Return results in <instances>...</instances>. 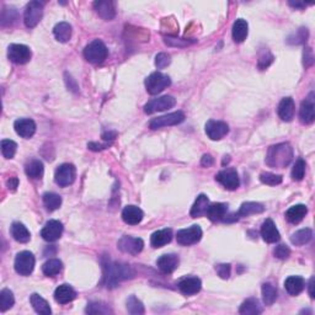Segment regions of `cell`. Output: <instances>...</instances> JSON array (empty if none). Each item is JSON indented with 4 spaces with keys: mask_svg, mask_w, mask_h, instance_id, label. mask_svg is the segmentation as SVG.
I'll list each match as a JSON object with an SVG mask.
<instances>
[{
    "mask_svg": "<svg viewBox=\"0 0 315 315\" xmlns=\"http://www.w3.org/2000/svg\"><path fill=\"white\" fill-rule=\"evenodd\" d=\"M103 270H105V285L108 288H115L121 281L132 278L134 274L129 265L110 261V260L103 264Z\"/></svg>",
    "mask_w": 315,
    "mask_h": 315,
    "instance_id": "1",
    "label": "cell"
},
{
    "mask_svg": "<svg viewBox=\"0 0 315 315\" xmlns=\"http://www.w3.org/2000/svg\"><path fill=\"white\" fill-rule=\"evenodd\" d=\"M293 159V148L288 143H279L268 148L266 164L271 167H286Z\"/></svg>",
    "mask_w": 315,
    "mask_h": 315,
    "instance_id": "2",
    "label": "cell"
},
{
    "mask_svg": "<svg viewBox=\"0 0 315 315\" xmlns=\"http://www.w3.org/2000/svg\"><path fill=\"white\" fill-rule=\"evenodd\" d=\"M108 47L100 40H94L84 50V57L92 64H100V63L105 62V59L108 58Z\"/></svg>",
    "mask_w": 315,
    "mask_h": 315,
    "instance_id": "3",
    "label": "cell"
},
{
    "mask_svg": "<svg viewBox=\"0 0 315 315\" xmlns=\"http://www.w3.org/2000/svg\"><path fill=\"white\" fill-rule=\"evenodd\" d=\"M170 84H171V80L167 75L160 72H155L146 79V89L150 95H157L165 90L167 86H170Z\"/></svg>",
    "mask_w": 315,
    "mask_h": 315,
    "instance_id": "4",
    "label": "cell"
},
{
    "mask_svg": "<svg viewBox=\"0 0 315 315\" xmlns=\"http://www.w3.org/2000/svg\"><path fill=\"white\" fill-rule=\"evenodd\" d=\"M36 260L32 253L30 251H21L15 257V271L21 276H30L33 272Z\"/></svg>",
    "mask_w": 315,
    "mask_h": 315,
    "instance_id": "5",
    "label": "cell"
},
{
    "mask_svg": "<svg viewBox=\"0 0 315 315\" xmlns=\"http://www.w3.org/2000/svg\"><path fill=\"white\" fill-rule=\"evenodd\" d=\"M43 16V3L30 2L26 5L24 13V22L27 28L36 27Z\"/></svg>",
    "mask_w": 315,
    "mask_h": 315,
    "instance_id": "6",
    "label": "cell"
},
{
    "mask_svg": "<svg viewBox=\"0 0 315 315\" xmlns=\"http://www.w3.org/2000/svg\"><path fill=\"white\" fill-rule=\"evenodd\" d=\"M77 178V169L73 164H62L56 169L54 172V181L60 187H66L72 185Z\"/></svg>",
    "mask_w": 315,
    "mask_h": 315,
    "instance_id": "7",
    "label": "cell"
},
{
    "mask_svg": "<svg viewBox=\"0 0 315 315\" xmlns=\"http://www.w3.org/2000/svg\"><path fill=\"white\" fill-rule=\"evenodd\" d=\"M184 121H185L184 112L176 111V112H171V114L164 115V116L153 118V120L150 121L149 127H150V129H159V128H163V127L180 125V123L184 122Z\"/></svg>",
    "mask_w": 315,
    "mask_h": 315,
    "instance_id": "8",
    "label": "cell"
},
{
    "mask_svg": "<svg viewBox=\"0 0 315 315\" xmlns=\"http://www.w3.org/2000/svg\"><path fill=\"white\" fill-rule=\"evenodd\" d=\"M202 238V229L198 225H191L186 229L179 230L176 234V240L180 245L189 247V245L197 244Z\"/></svg>",
    "mask_w": 315,
    "mask_h": 315,
    "instance_id": "9",
    "label": "cell"
},
{
    "mask_svg": "<svg viewBox=\"0 0 315 315\" xmlns=\"http://www.w3.org/2000/svg\"><path fill=\"white\" fill-rule=\"evenodd\" d=\"M176 103V100L174 96H170V95H165V96L157 97V99H152L150 101L144 105V112L148 115L155 114L159 111H165L174 108Z\"/></svg>",
    "mask_w": 315,
    "mask_h": 315,
    "instance_id": "10",
    "label": "cell"
},
{
    "mask_svg": "<svg viewBox=\"0 0 315 315\" xmlns=\"http://www.w3.org/2000/svg\"><path fill=\"white\" fill-rule=\"evenodd\" d=\"M31 56H32V53H31L30 47H27V46L17 45V43L9 46L8 57L13 63L25 64V63H27L31 59Z\"/></svg>",
    "mask_w": 315,
    "mask_h": 315,
    "instance_id": "11",
    "label": "cell"
},
{
    "mask_svg": "<svg viewBox=\"0 0 315 315\" xmlns=\"http://www.w3.org/2000/svg\"><path fill=\"white\" fill-rule=\"evenodd\" d=\"M117 247L122 253L129 254V255H138L144 248V241L141 238L125 235L117 242Z\"/></svg>",
    "mask_w": 315,
    "mask_h": 315,
    "instance_id": "12",
    "label": "cell"
},
{
    "mask_svg": "<svg viewBox=\"0 0 315 315\" xmlns=\"http://www.w3.org/2000/svg\"><path fill=\"white\" fill-rule=\"evenodd\" d=\"M315 99L314 92H310L308 97L302 102L299 110V118L303 125H311L315 120Z\"/></svg>",
    "mask_w": 315,
    "mask_h": 315,
    "instance_id": "13",
    "label": "cell"
},
{
    "mask_svg": "<svg viewBox=\"0 0 315 315\" xmlns=\"http://www.w3.org/2000/svg\"><path fill=\"white\" fill-rule=\"evenodd\" d=\"M206 134L208 138H211L212 141H219L222 138L229 133V126L223 121H216V120H209L206 123Z\"/></svg>",
    "mask_w": 315,
    "mask_h": 315,
    "instance_id": "14",
    "label": "cell"
},
{
    "mask_svg": "<svg viewBox=\"0 0 315 315\" xmlns=\"http://www.w3.org/2000/svg\"><path fill=\"white\" fill-rule=\"evenodd\" d=\"M216 180L218 181L222 186L225 187L227 190H236L240 185V179H239L238 172L234 169H228L223 170V171H219L216 175Z\"/></svg>",
    "mask_w": 315,
    "mask_h": 315,
    "instance_id": "15",
    "label": "cell"
},
{
    "mask_svg": "<svg viewBox=\"0 0 315 315\" xmlns=\"http://www.w3.org/2000/svg\"><path fill=\"white\" fill-rule=\"evenodd\" d=\"M63 233V224L59 221H52L47 222L43 229L41 230V236L46 241L53 242L57 241L62 236Z\"/></svg>",
    "mask_w": 315,
    "mask_h": 315,
    "instance_id": "16",
    "label": "cell"
},
{
    "mask_svg": "<svg viewBox=\"0 0 315 315\" xmlns=\"http://www.w3.org/2000/svg\"><path fill=\"white\" fill-rule=\"evenodd\" d=\"M14 128H15V132L20 137L25 138V139H30L36 133V123L31 118H20V120L15 121Z\"/></svg>",
    "mask_w": 315,
    "mask_h": 315,
    "instance_id": "17",
    "label": "cell"
},
{
    "mask_svg": "<svg viewBox=\"0 0 315 315\" xmlns=\"http://www.w3.org/2000/svg\"><path fill=\"white\" fill-rule=\"evenodd\" d=\"M178 286L179 290L183 292L184 294H186V296H192V294L198 293V292L201 291L202 282L198 277L189 276L181 278L180 281H179Z\"/></svg>",
    "mask_w": 315,
    "mask_h": 315,
    "instance_id": "18",
    "label": "cell"
},
{
    "mask_svg": "<svg viewBox=\"0 0 315 315\" xmlns=\"http://www.w3.org/2000/svg\"><path fill=\"white\" fill-rule=\"evenodd\" d=\"M179 262H180V260H179L178 255H175V254H165V255H161L157 260V266L161 272L169 274L174 272L178 268Z\"/></svg>",
    "mask_w": 315,
    "mask_h": 315,
    "instance_id": "19",
    "label": "cell"
},
{
    "mask_svg": "<svg viewBox=\"0 0 315 315\" xmlns=\"http://www.w3.org/2000/svg\"><path fill=\"white\" fill-rule=\"evenodd\" d=\"M277 114H278L279 118L285 122H291L294 118V114H296V105L292 97H285L279 102L278 109H277Z\"/></svg>",
    "mask_w": 315,
    "mask_h": 315,
    "instance_id": "20",
    "label": "cell"
},
{
    "mask_svg": "<svg viewBox=\"0 0 315 315\" xmlns=\"http://www.w3.org/2000/svg\"><path fill=\"white\" fill-rule=\"evenodd\" d=\"M261 236L262 239L268 244H273V242H277L281 238L279 235L278 229L276 228V224L273 223L272 219L267 218L261 225Z\"/></svg>",
    "mask_w": 315,
    "mask_h": 315,
    "instance_id": "21",
    "label": "cell"
},
{
    "mask_svg": "<svg viewBox=\"0 0 315 315\" xmlns=\"http://www.w3.org/2000/svg\"><path fill=\"white\" fill-rule=\"evenodd\" d=\"M94 9L97 13V15L102 17L103 20H108V21H110V20H112L115 16H116V8H115L114 2H109V0L95 2Z\"/></svg>",
    "mask_w": 315,
    "mask_h": 315,
    "instance_id": "22",
    "label": "cell"
},
{
    "mask_svg": "<svg viewBox=\"0 0 315 315\" xmlns=\"http://www.w3.org/2000/svg\"><path fill=\"white\" fill-rule=\"evenodd\" d=\"M144 213L139 207L137 206H127L122 211L123 222L129 225H137L143 221Z\"/></svg>",
    "mask_w": 315,
    "mask_h": 315,
    "instance_id": "23",
    "label": "cell"
},
{
    "mask_svg": "<svg viewBox=\"0 0 315 315\" xmlns=\"http://www.w3.org/2000/svg\"><path fill=\"white\" fill-rule=\"evenodd\" d=\"M75 297H77V292L69 285H60L54 291V299L59 304H68V303L73 302Z\"/></svg>",
    "mask_w": 315,
    "mask_h": 315,
    "instance_id": "24",
    "label": "cell"
},
{
    "mask_svg": "<svg viewBox=\"0 0 315 315\" xmlns=\"http://www.w3.org/2000/svg\"><path fill=\"white\" fill-rule=\"evenodd\" d=\"M308 213V207L305 204H296L288 208L286 212V219L292 224H298L304 219Z\"/></svg>",
    "mask_w": 315,
    "mask_h": 315,
    "instance_id": "25",
    "label": "cell"
},
{
    "mask_svg": "<svg viewBox=\"0 0 315 315\" xmlns=\"http://www.w3.org/2000/svg\"><path fill=\"white\" fill-rule=\"evenodd\" d=\"M233 40L234 42L241 43L247 40L248 33H249V25H248L247 20L238 19L233 25Z\"/></svg>",
    "mask_w": 315,
    "mask_h": 315,
    "instance_id": "26",
    "label": "cell"
},
{
    "mask_svg": "<svg viewBox=\"0 0 315 315\" xmlns=\"http://www.w3.org/2000/svg\"><path fill=\"white\" fill-rule=\"evenodd\" d=\"M228 206L225 203H212L209 204L206 211V216L212 222L223 221L224 217H227Z\"/></svg>",
    "mask_w": 315,
    "mask_h": 315,
    "instance_id": "27",
    "label": "cell"
},
{
    "mask_svg": "<svg viewBox=\"0 0 315 315\" xmlns=\"http://www.w3.org/2000/svg\"><path fill=\"white\" fill-rule=\"evenodd\" d=\"M172 239V230L169 228L165 229L158 230V232L152 234L150 238V242H152L153 248H163L164 245L169 244Z\"/></svg>",
    "mask_w": 315,
    "mask_h": 315,
    "instance_id": "28",
    "label": "cell"
},
{
    "mask_svg": "<svg viewBox=\"0 0 315 315\" xmlns=\"http://www.w3.org/2000/svg\"><path fill=\"white\" fill-rule=\"evenodd\" d=\"M305 287V282L299 276H290L285 281V288L291 296H298Z\"/></svg>",
    "mask_w": 315,
    "mask_h": 315,
    "instance_id": "29",
    "label": "cell"
},
{
    "mask_svg": "<svg viewBox=\"0 0 315 315\" xmlns=\"http://www.w3.org/2000/svg\"><path fill=\"white\" fill-rule=\"evenodd\" d=\"M30 303L34 309V311L42 315H50L52 313V309L48 304V302L43 297L40 296L39 293L31 294L30 297Z\"/></svg>",
    "mask_w": 315,
    "mask_h": 315,
    "instance_id": "30",
    "label": "cell"
},
{
    "mask_svg": "<svg viewBox=\"0 0 315 315\" xmlns=\"http://www.w3.org/2000/svg\"><path fill=\"white\" fill-rule=\"evenodd\" d=\"M10 233H11V236H13L16 241L22 242V244L28 242L31 239V234L27 230V228H26L22 223H19V222L13 223V225H11V228H10Z\"/></svg>",
    "mask_w": 315,
    "mask_h": 315,
    "instance_id": "31",
    "label": "cell"
},
{
    "mask_svg": "<svg viewBox=\"0 0 315 315\" xmlns=\"http://www.w3.org/2000/svg\"><path fill=\"white\" fill-rule=\"evenodd\" d=\"M208 206H209V198L206 195L201 193L197 198H196L195 203H193L192 208L190 211V215L193 218H197V217H202L206 215V211Z\"/></svg>",
    "mask_w": 315,
    "mask_h": 315,
    "instance_id": "32",
    "label": "cell"
},
{
    "mask_svg": "<svg viewBox=\"0 0 315 315\" xmlns=\"http://www.w3.org/2000/svg\"><path fill=\"white\" fill-rule=\"evenodd\" d=\"M265 211V207L261 203H257V202H245L241 204L240 209L238 211V213H235L236 219L240 218V217H249L251 215H259Z\"/></svg>",
    "mask_w": 315,
    "mask_h": 315,
    "instance_id": "33",
    "label": "cell"
},
{
    "mask_svg": "<svg viewBox=\"0 0 315 315\" xmlns=\"http://www.w3.org/2000/svg\"><path fill=\"white\" fill-rule=\"evenodd\" d=\"M43 171H45V167H43L42 161H40L39 159H32V160L27 161V164L25 165L26 175L31 179H41Z\"/></svg>",
    "mask_w": 315,
    "mask_h": 315,
    "instance_id": "34",
    "label": "cell"
},
{
    "mask_svg": "<svg viewBox=\"0 0 315 315\" xmlns=\"http://www.w3.org/2000/svg\"><path fill=\"white\" fill-rule=\"evenodd\" d=\"M53 34L57 41L62 43L68 42L72 37V26L68 22H59L54 26Z\"/></svg>",
    "mask_w": 315,
    "mask_h": 315,
    "instance_id": "35",
    "label": "cell"
},
{
    "mask_svg": "<svg viewBox=\"0 0 315 315\" xmlns=\"http://www.w3.org/2000/svg\"><path fill=\"white\" fill-rule=\"evenodd\" d=\"M239 313L242 315H257L262 313V307L255 298L247 299L239 308Z\"/></svg>",
    "mask_w": 315,
    "mask_h": 315,
    "instance_id": "36",
    "label": "cell"
},
{
    "mask_svg": "<svg viewBox=\"0 0 315 315\" xmlns=\"http://www.w3.org/2000/svg\"><path fill=\"white\" fill-rule=\"evenodd\" d=\"M311 239H313V232L309 228H305V229H300L294 233L291 236V242L296 247H302V245L308 244Z\"/></svg>",
    "mask_w": 315,
    "mask_h": 315,
    "instance_id": "37",
    "label": "cell"
},
{
    "mask_svg": "<svg viewBox=\"0 0 315 315\" xmlns=\"http://www.w3.org/2000/svg\"><path fill=\"white\" fill-rule=\"evenodd\" d=\"M63 268L62 261H59L58 259H51L47 262H45V265L42 266V271L46 276L48 277H54L57 276Z\"/></svg>",
    "mask_w": 315,
    "mask_h": 315,
    "instance_id": "38",
    "label": "cell"
},
{
    "mask_svg": "<svg viewBox=\"0 0 315 315\" xmlns=\"http://www.w3.org/2000/svg\"><path fill=\"white\" fill-rule=\"evenodd\" d=\"M42 199L43 204H45V207L47 208V211H50V212L58 209L60 204H62V197L53 192H46L45 195H43Z\"/></svg>",
    "mask_w": 315,
    "mask_h": 315,
    "instance_id": "39",
    "label": "cell"
},
{
    "mask_svg": "<svg viewBox=\"0 0 315 315\" xmlns=\"http://www.w3.org/2000/svg\"><path fill=\"white\" fill-rule=\"evenodd\" d=\"M262 299L266 305H272L277 299V290L272 283L267 282L262 285Z\"/></svg>",
    "mask_w": 315,
    "mask_h": 315,
    "instance_id": "40",
    "label": "cell"
},
{
    "mask_svg": "<svg viewBox=\"0 0 315 315\" xmlns=\"http://www.w3.org/2000/svg\"><path fill=\"white\" fill-rule=\"evenodd\" d=\"M14 304H15V298H14L13 292L8 288H4L0 292V309L2 311H7L8 309L13 308Z\"/></svg>",
    "mask_w": 315,
    "mask_h": 315,
    "instance_id": "41",
    "label": "cell"
},
{
    "mask_svg": "<svg viewBox=\"0 0 315 315\" xmlns=\"http://www.w3.org/2000/svg\"><path fill=\"white\" fill-rule=\"evenodd\" d=\"M127 310L132 315H142L144 314V305L135 296H131L127 299Z\"/></svg>",
    "mask_w": 315,
    "mask_h": 315,
    "instance_id": "42",
    "label": "cell"
},
{
    "mask_svg": "<svg viewBox=\"0 0 315 315\" xmlns=\"http://www.w3.org/2000/svg\"><path fill=\"white\" fill-rule=\"evenodd\" d=\"M17 144L14 141L4 139L2 141V154L5 159H13L16 154Z\"/></svg>",
    "mask_w": 315,
    "mask_h": 315,
    "instance_id": "43",
    "label": "cell"
},
{
    "mask_svg": "<svg viewBox=\"0 0 315 315\" xmlns=\"http://www.w3.org/2000/svg\"><path fill=\"white\" fill-rule=\"evenodd\" d=\"M85 311L89 314H109V313H112V310L109 308V305L103 304V303H100V302L89 303L88 307H86V309H85Z\"/></svg>",
    "mask_w": 315,
    "mask_h": 315,
    "instance_id": "44",
    "label": "cell"
},
{
    "mask_svg": "<svg viewBox=\"0 0 315 315\" xmlns=\"http://www.w3.org/2000/svg\"><path fill=\"white\" fill-rule=\"evenodd\" d=\"M305 174V161L302 158H299L296 161V164L293 165L292 169V179L294 181H302Z\"/></svg>",
    "mask_w": 315,
    "mask_h": 315,
    "instance_id": "45",
    "label": "cell"
},
{
    "mask_svg": "<svg viewBox=\"0 0 315 315\" xmlns=\"http://www.w3.org/2000/svg\"><path fill=\"white\" fill-rule=\"evenodd\" d=\"M283 178L281 175L272 174V172H262L260 175V181L265 185H270V186H276L282 183Z\"/></svg>",
    "mask_w": 315,
    "mask_h": 315,
    "instance_id": "46",
    "label": "cell"
},
{
    "mask_svg": "<svg viewBox=\"0 0 315 315\" xmlns=\"http://www.w3.org/2000/svg\"><path fill=\"white\" fill-rule=\"evenodd\" d=\"M307 39H308V30L307 28L302 27L299 28L293 36H291L290 39H288V43H291V45H299V43H304L307 41Z\"/></svg>",
    "mask_w": 315,
    "mask_h": 315,
    "instance_id": "47",
    "label": "cell"
},
{
    "mask_svg": "<svg viewBox=\"0 0 315 315\" xmlns=\"http://www.w3.org/2000/svg\"><path fill=\"white\" fill-rule=\"evenodd\" d=\"M273 255L279 260H286L291 255V249L287 247V245L281 244L278 245V247H276V249L273 250Z\"/></svg>",
    "mask_w": 315,
    "mask_h": 315,
    "instance_id": "48",
    "label": "cell"
},
{
    "mask_svg": "<svg viewBox=\"0 0 315 315\" xmlns=\"http://www.w3.org/2000/svg\"><path fill=\"white\" fill-rule=\"evenodd\" d=\"M170 63H171V58H170V56L167 53H159L155 57V65H157L158 69L166 68Z\"/></svg>",
    "mask_w": 315,
    "mask_h": 315,
    "instance_id": "49",
    "label": "cell"
},
{
    "mask_svg": "<svg viewBox=\"0 0 315 315\" xmlns=\"http://www.w3.org/2000/svg\"><path fill=\"white\" fill-rule=\"evenodd\" d=\"M230 270H232V268H230L229 264H219V265L216 266L217 273H218V276L223 279L229 278Z\"/></svg>",
    "mask_w": 315,
    "mask_h": 315,
    "instance_id": "50",
    "label": "cell"
},
{
    "mask_svg": "<svg viewBox=\"0 0 315 315\" xmlns=\"http://www.w3.org/2000/svg\"><path fill=\"white\" fill-rule=\"evenodd\" d=\"M272 62H273V56L270 53V52H266L264 56L260 57L259 68L261 69V71H264V69L267 68V66L270 65Z\"/></svg>",
    "mask_w": 315,
    "mask_h": 315,
    "instance_id": "51",
    "label": "cell"
},
{
    "mask_svg": "<svg viewBox=\"0 0 315 315\" xmlns=\"http://www.w3.org/2000/svg\"><path fill=\"white\" fill-rule=\"evenodd\" d=\"M313 63H314L313 51H311V48L307 47L304 50V53H303V64H304L305 68H308V66L313 65Z\"/></svg>",
    "mask_w": 315,
    "mask_h": 315,
    "instance_id": "52",
    "label": "cell"
},
{
    "mask_svg": "<svg viewBox=\"0 0 315 315\" xmlns=\"http://www.w3.org/2000/svg\"><path fill=\"white\" fill-rule=\"evenodd\" d=\"M213 163H215V159L212 158V155L204 154L203 157H202V160H201L202 166L209 167V166H212V165H213Z\"/></svg>",
    "mask_w": 315,
    "mask_h": 315,
    "instance_id": "53",
    "label": "cell"
},
{
    "mask_svg": "<svg viewBox=\"0 0 315 315\" xmlns=\"http://www.w3.org/2000/svg\"><path fill=\"white\" fill-rule=\"evenodd\" d=\"M7 186L10 191H15L17 189V186H19V179L15 178V176L10 178L7 181Z\"/></svg>",
    "mask_w": 315,
    "mask_h": 315,
    "instance_id": "54",
    "label": "cell"
},
{
    "mask_svg": "<svg viewBox=\"0 0 315 315\" xmlns=\"http://www.w3.org/2000/svg\"><path fill=\"white\" fill-rule=\"evenodd\" d=\"M109 146H110V143L99 144V143H94V142H91V143H89V144H88V148H89V149H91V150H95V152H97V150L106 149Z\"/></svg>",
    "mask_w": 315,
    "mask_h": 315,
    "instance_id": "55",
    "label": "cell"
},
{
    "mask_svg": "<svg viewBox=\"0 0 315 315\" xmlns=\"http://www.w3.org/2000/svg\"><path fill=\"white\" fill-rule=\"evenodd\" d=\"M117 133L116 132H106L102 134V138L105 141H114L116 138Z\"/></svg>",
    "mask_w": 315,
    "mask_h": 315,
    "instance_id": "56",
    "label": "cell"
},
{
    "mask_svg": "<svg viewBox=\"0 0 315 315\" xmlns=\"http://www.w3.org/2000/svg\"><path fill=\"white\" fill-rule=\"evenodd\" d=\"M314 277H311L310 281H309V294H310L311 298H314Z\"/></svg>",
    "mask_w": 315,
    "mask_h": 315,
    "instance_id": "57",
    "label": "cell"
},
{
    "mask_svg": "<svg viewBox=\"0 0 315 315\" xmlns=\"http://www.w3.org/2000/svg\"><path fill=\"white\" fill-rule=\"evenodd\" d=\"M290 5L291 7H293V8H297V9H303L305 7V4L304 3H294V2H290Z\"/></svg>",
    "mask_w": 315,
    "mask_h": 315,
    "instance_id": "58",
    "label": "cell"
}]
</instances>
